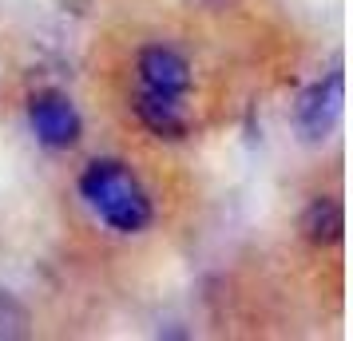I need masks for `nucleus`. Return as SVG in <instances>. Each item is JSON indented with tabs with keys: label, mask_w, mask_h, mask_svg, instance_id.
Returning <instances> with one entry per match:
<instances>
[{
	"label": "nucleus",
	"mask_w": 353,
	"mask_h": 341,
	"mask_svg": "<svg viewBox=\"0 0 353 341\" xmlns=\"http://www.w3.org/2000/svg\"><path fill=\"white\" fill-rule=\"evenodd\" d=\"M80 195L88 211L115 234H143L155 218L151 195L139 183V175L119 159H96L83 167Z\"/></svg>",
	"instance_id": "1"
},
{
	"label": "nucleus",
	"mask_w": 353,
	"mask_h": 341,
	"mask_svg": "<svg viewBox=\"0 0 353 341\" xmlns=\"http://www.w3.org/2000/svg\"><path fill=\"white\" fill-rule=\"evenodd\" d=\"M28 127H32L36 143H44L48 151H68L80 143L83 119L64 92H36L28 99Z\"/></svg>",
	"instance_id": "2"
},
{
	"label": "nucleus",
	"mask_w": 353,
	"mask_h": 341,
	"mask_svg": "<svg viewBox=\"0 0 353 341\" xmlns=\"http://www.w3.org/2000/svg\"><path fill=\"white\" fill-rule=\"evenodd\" d=\"M341 103H345L341 72H330V76H321L318 83H310L302 92L298 107H294V123H298L305 139H325L341 119Z\"/></svg>",
	"instance_id": "3"
},
{
	"label": "nucleus",
	"mask_w": 353,
	"mask_h": 341,
	"mask_svg": "<svg viewBox=\"0 0 353 341\" xmlns=\"http://www.w3.org/2000/svg\"><path fill=\"white\" fill-rule=\"evenodd\" d=\"M139 87L147 92H163V96H187L191 92V64L167 44H151L139 52Z\"/></svg>",
	"instance_id": "4"
},
{
	"label": "nucleus",
	"mask_w": 353,
	"mask_h": 341,
	"mask_svg": "<svg viewBox=\"0 0 353 341\" xmlns=\"http://www.w3.org/2000/svg\"><path fill=\"white\" fill-rule=\"evenodd\" d=\"M187 96H163V92H147L139 87V96H135V115H139V123H143L155 139H183L187 131H191V115H187Z\"/></svg>",
	"instance_id": "5"
},
{
	"label": "nucleus",
	"mask_w": 353,
	"mask_h": 341,
	"mask_svg": "<svg viewBox=\"0 0 353 341\" xmlns=\"http://www.w3.org/2000/svg\"><path fill=\"white\" fill-rule=\"evenodd\" d=\"M341 227H345V218H341V207H337V198L330 195H318L302 214V230L305 238L314 246H330L341 238Z\"/></svg>",
	"instance_id": "6"
}]
</instances>
